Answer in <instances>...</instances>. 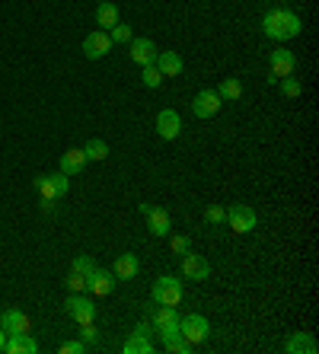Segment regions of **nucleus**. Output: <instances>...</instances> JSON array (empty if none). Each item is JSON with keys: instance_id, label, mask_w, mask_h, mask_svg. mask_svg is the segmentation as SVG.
<instances>
[{"instance_id": "1", "label": "nucleus", "mask_w": 319, "mask_h": 354, "mask_svg": "<svg viewBox=\"0 0 319 354\" xmlns=\"http://www.w3.org/2000/svg\"><path fill=\"white\" fill-rule=\"evenodd\" d=\"M300 29H303V23L294 10L275 7L262 17V32H265V39H271V41H291L300 35Z\"/></svg>"}, {"instance_id": "2", "label": "nucleus", "mask_w": 319, "mask_h": 354, "mask_svg": "<svg viewBox=\"0 0 319 354\" xmlns=\"http://www.w3.org/2000/svg\"><path fill=\"white\" fill-rule=\"evenodd\" d=\"M150 300H154L156 306H179V300H182V281L172 278V274L156 278L154 288H150Z\"/></svg>"}, {"instance_id": "3", "label": "nucleus", "mask_w": 319, "mask_h": 354, "mask_svg": "<svg viewBox=\"0 0 319 354\" xmlns=\"http://www.w3.org/2000/svg\"><path fill=\"white\" fill-rule=\"evenodd\" d=\"M67 189H71V176H64L61 169L57 173L35 176V192L42 195V201H57V198L67 195Z\"/></svg>"}, {"instance_id": "4", "label": "nucleus", "mask_w": 319, "mask_h": 354, "mask_svg": "<svg viewBox=\"0 0 319 354\" xmlns=\"http://www.w3.org/2000/svg\"><path fill=\"white\" fill-rule=\"evenodd\" d=\"M179 335L185 338V342H192V345H201V342H208V335H211V322L201 313L179 316Z\"/></svg>"}, {"instance_id": "5", "label": "nucleus", "mask_w": 319, "mask_h": 354, "mask_svg": "<svg viewBox=\"0 0 319 354\" xmlns=\"http://www.w3.org/2000/svg\"><path fill=\"white\" fill-rule=\"evenodd\" d=\"M150 322H154V332L163 342H170L172 335H179V313H176V306H156Z\"/></svg>"}, {"instance_id": "6", "label": "nucleus", "mask_w": 319, "mask_h": 354, "mask_svg": "<svg viewBox=\"0 0 319 354\" xmlns=\"http://www.w3.org/2000/svg\"><path fill=\"white\" fill-rule=\"evenodd\" d=\"M268 71H271L268 83L281 80V77H294V71H297V55H294L291 48H275V51L268 55Z\"/></svg>"}, {"instance_id": "7", "label": "nucleus", "mask_w": 319, "mask_h": 354, "mask_svg": "<svg viewBox=\"0 0 319 354\" xmlns=\"http://www.w3.org/2000/svg\"><path fill=\"white\" fill-rule=\"evenodd\" d=\"M67 316L77 322V326H86V322L96 319V304H93V297H83V294H71L64 304Z\"/></svg>"}, {"instance_id": "8", "label": "nucleus", "mask_w": 319, "mask_h": 354, "mask_svg": "<svg viewBox=\"0 0 319 354\" xmlns=\"http://www.w3.org/2000/svg\"><path fill=\"white\" fill-rule=\"evenodd\" d=\"M227 223L233 233H249L255 230V223H259V217H255V211L249 205H230L227 207Z\"/></svg>"}, {"instance_id": "9", "label": "nucleus", "mask_w": 319, "mask_h": 354, "mask_svg": "<svg viewBox=\"0 0 319 354\" xmlns=\"http://www.w3.org/2000/svg\"><path fill=\"white\" fill-rule=\"evenodd\" d=\"M224 99L217 96V90H201L195 99H192V115L195 118H214L221 112Z\"/></svg>"}, {"instance_id": "10", "label": "nucleus", "mask_w": 319, "mask_h": 354, "mask_svg": "<svg viewBox=\"0 0 319 354\" xmlns=\"http://www.w3.org/2000/svg\"><path fill=\"white\" fill-rule=\"evenodd\" d=\"M109 51H112V39H109V32H102V29H96V32H90L83 39V55L90 61L106 58Z\"/></svg>"}, {"instance_id": "11", "label": "nucleus", "mask_w": 319, "mask_h": 354, "mask_svg": "<svg viewBox=\"0 0 319 354\" xmlns=\"http://www.w3.org/2000/svg\"><path fill=\"white\" fill-rule=\"evenodd\" d=\"M86 290H90L93 297H109L115 290V274L109 272V268H93V272L86 274Z\"/></svg>"}, {"instance_id": "12", "label": "nucleus", "mask_w": 319, "mask_h": 354, "mask_svg": "<svg viewBox=\"0 0 319 354\" xmlns=\"http://www.w3.org/2000/svg\"><path fill=\"white\" fill-rule=\"evenodd\" d=\"M208 274H211V265L205 256H195V252L182 256V278L185 281H208Z\"/></svg>"}, {"instance_id": "13", "label": "nucleus", "mask_w": 319, "mask_h": 354, "mask_svg": "<svg viewBox=\"0 0 319 354\" xmlns=\"http://www.w3.org/2000/svg\"><path fill=\"white\" fill-rule=\"evenodd\" d=\"M144 217H147V230L154 233V236H170V233H172V217H170V211H166V207L150 205Z\"/></svg>"}, {"instance_id": "14", "label": "nucleus", "mask_w": 319, "mask_h": 354, "mask_svg": "<svg viewBox=\"0 0 319 354\" xmlns=\"http://www.w3.org/2000/svg\"><path fill=\"white\" fill-rule=\"evenodd\" d=\"M156 134L163 140H176L182 134V118L176 109H163V112L156 115Z\"/></svg>"}, {"instance_id": "15", "label": "nucleus", "mask_w": 319, "mask_h": 354, "mask_svg": "<svg viewBox=\"0 0 319 354\" xmlns=\"http://www.w3.org/2000/svg\"><path fill=\"white\" fill-rule=\"evenodd\" d=\"M0 329L7 332V335H17V332H33V322L23 310H3L0 313Z\"/></svg>"}, {"instance_id": "16", "label": "nucleus", "mask_w": 319, "mask_h": 354, "mask_svg": "<svg viewBox=\"0 0 319 354\" xmlns=\"http://www.w3.org/2000/svg\"><path fill=\"white\" fill-rule=\"evenodd\" d=\"M138 272H140V259L134 252H122L112 265L115 281H131V278H138Z\"/></svg>"}, {"instance_id": "17", "label": "nucleus", "mask_w": 319, "mask_h": 354, "mask_svg": "<svg viewBox=\"0 0 319 354\" xmlns=\"http://www.w3.org/2000/svg\"><path fill=\"white\" fill-rule=\"evenodd\" d=\"M154 67H156V71H160L163 77H179L182 67H185V61H182L179 51H156Z\"/></svg>"}, {"instance_id": "18", "label": "nucleus", "mask_w": 319, "mask_h": 354, "mask_svg": "<svg viewBox=\"0 0 319 354\" xmlns=\"http://www.w3.org/2000/svg\"><path fill=\"white\" fill-rule=\"evenodd\" d=\"M7 354H39V342H35L29 332H17V335H7Z\"/></svg>"}, {"instance_id": "19", "label": "nucleus", "mask_w": 319, "mask_h": 354, "mask_svg": "<svg viewBox=\"0 0 319 354\" xmlns=\"http://www.w3.org/2000/svg\"><path fill=\"white\" fill-rule=\"evenodd\" d=\"M128 45H131V61L134 64L147 67V64H154L156 61V45L150 39H131Z\"/></svg>"}, {"instance_id": "20", "label": "nucleus", "mask_w": 319, "mask_h": 354, "mask_svg": "<svg viewBox=\"0 0 319 354\" xmlns=\"http://www.w3.org/2000/svg\"><path fill=\"white\" fill-rule=\"evenodd\" d=\"M284 351L287 354H316L319 345H316V338H313L310 332H294V335L284 342Z\"/></svg>"}, {"instance_id": "21", "label": "nucleus", "mask_w": 319, "mask_h": 354, "mask_svg": "<svg viewBox=\"0 0 319 354\" xmlns=\"http://www.w3.org/2000/svg\"><path fill=\"white\" fill-rule=\"evenodd\" d=\"M115 23H122V17H118V7H115L112 0H102V3L96 7V29L109 32Z\"/></svg>"}, {"instance_id": "22", "label": "nucleus", "mask_w": 319, "mask_h": 354, "mask_svg": "<svg viewBox=\"0 0 319 354\" xmlns=\"http://www.w3.org/2000/svg\"><path fill=\"white\" fill-rule=\"evenodd\" d=\"M83 166H86V157H83V150H67V153H61V173L64 176H80L83 173Z\"/></svg>"}, {"instance_id": "23", "label": "nucleus", "mask_w": 319, "mask_h": 354, "mask_svg": "<svg viewBox=\"0 0 319 354\" xmlns=\"http://www.w3.org/2000/svg\"><path fill=\"white\" fill-rule=\"evenodd\" d=\"M217 96H221L224 102H239V99H243V83H239L237 77H227V80L217 86Z\"/></svg>"}, {"instance_id": "24", "label": "nucleus", "mask_w": 319, "mask_h": 354, "mask_svg": "<svg viewBox=\"0 0 319 354\" xmlns=\"http://www.w3.org/2000/svg\"><path fill=\"white\" fill-rule=\"evenodd\" d=\"M125 354H150L154 351V345H150V338L147 335H138V332H131V338L122 345Z\"/></svg>"}, {"instance_id": "25", "label": "nucleus", "mask_w": 319, "mask_h": 354, "mask_svg": "<svg viewBox=\"0 0 319 354\" xmlns=\"http://www.w3.org/2000/svg\"><path fill=\"white\" fill-rule=\"evenodd\" d=\"M83 157L86 160H106L109 157V144L102 138H93V140H86V147H83Z\"/></svg>"}, {"instance_id": "26", "label": "nucleus", "mask_w": 319, "mask_h": 354, "mask_svg": "<svg viewBox=\"0 0 319 354\" xmlns=\"http://www.w3.org/2000/svg\"><path fill=\"white\" fill-rule=\"evenodd\" d=\"M109 39H112V45H128V41L134 39V32L128 23H115L112 29H109Z\"/></svg>"}, {"instance_id": "27", "label": "nucleus", "mask_w": 319, "mask_h": 354, "mask_svg": "<svg viewBox=\"0 0 319 354\" xmlns=\"http://www.w3.org/2000/svg\"><path fill=\"white\" fill-rule=\"evenodd\" d=\"M170 252H172V256H185V252H192V239H188V236H182V233H176V236H172V233H170Z\"/></svg>"}, {"instance_id": "28", "label": "nucleus", "mask_w": 319, "mask_h": 354, "mask_svg": "<svg viewBox=\"0 0 319 354\" xmlns=\"http://www.w3.org/2000/svg\"><path fill=\"white\" fill-rule=\"evenodd\" d=\"M163 348H166V351H170V354H188V351H192V348H195V345H192V342H185V338H182V335H172L170 342H163Z\"/></svg>"}, {"instance_id": "29", "label": "nucleus", "mask_w": 319, "mask_h": 354, "mask_svg": "<svg viewBox=\"0 0 319 354\" xmlns=\"http://www.w3.org/2000/svg\"><path fill=\"white\" fill-rule=\"evenodd\" d=\"M140 83H144L147 90H156V86L163 83V74H160L154 64H147V67H144V74H140Z\"/></svg>"}, {"instance_id": "30", "label": "nucleus", "mask_w": 319, "mask_h": 354, "mask_svg": "<svg viewBox=\"0 0 319 354\" xmlns=\"http://www.w3.org/2000/svg\"><path fill=\"white\" fill-rule=\"evenodd\" d=\"M281 93H284L287 99H297L303 93V83L297 80V77H281Z\"/></svg>"}, {"instance_id": "31", "label": "nucleus", "mask_w": 319, "mask_h": 354, "mask_svg": "<svg viewBox=\"0 0 319 354\" xmlns=\"http://www.w3.org/2000/svg\"><path fill=\"white\" fill-rule=\"evenodd\" d=\"M205 221L211 223V227H217V223L227 221V211H224L221 205H208V207H205Z\"/></svg>"}, {"instance_id": "32", "label": "nucleus", "mask_w": 319, "mask_h": 354, "mask_svg": "<svg viewBox=\"0 0 319 354\" xmlns=\"http://www.w3.org/2000/svg\"><path fill=\"white\" fill-rule=\"evenodd\" d=\"M67 290H71V294H83V290H86V274H77V272H71L67 274Z\"/></svg>"}, {"instance_id": "33", "label": "nucleus", "mask_w": 319, "mask_h": 354, "mask_svg": "<svg viewBox=\"0 0 319 354\" xmlns=\"http://www.w3.org/2000/svg\"><path fill=\"white\" fill-rule=\"evenodd\" d=\"M93 268H96V262H93L90 256H77L74 265H71V272H77V274H90Z\"/></svg>"}, {"instance_id": "34", "label": "nucleus", "mask_w": 319, "mask_h": 354, "mask_svg": "<svg viewBox=\"0 0 319 354\" xmlns=\"http://www.w3.org/2000/svg\"><path fill=\"white\" fill-rule=\"evenodd\" d=\"M80 342H86V345H96V342H99V329L93 326V322L80 326Z\"/></svg>"}, {"instance_id": "35", "label": "nucleus", "mask_w": 319, "mask_h": 354, "mask_svg": "<svg viewBox=\"0 0 319 354\" xmlns=\"http://www.w3.org/2000/svg\"><path fill=\"white\" fill-rule=\"evenodd\" d=\"M86 348H90L86 342H74V338H71V342H64L57 351H61V354H86Z\"/></svg>"}, {"instance_id": "36", "label": "nucleus", "mask_w": 319, "mask_h": 354, "mask_svg": "<svg viewBox=\"0 0 319 354\" xmlns=\"http://www.w3.org/2000/svg\"><path fill=\"white\" fill-rule=\"evenodd\" d=\"M134 332H138V335H147L150 338V332H154V322H147V319H140L138 326H134Z\"/></svg>"}, {"instance_id": "37", "label": "nucleus", "mask_w": 319, "mask_h": 354, "mask_svg": "<svg viewBox=\"0 0 319 354\" xmlns=\"http://www.w3.org/2000/svg\"><path fill=\"white\" fill-rule=\"evenodd\" d=\"M3 345H7V332L0 329V351H3Z\"/></svg>"}]
</instances>
